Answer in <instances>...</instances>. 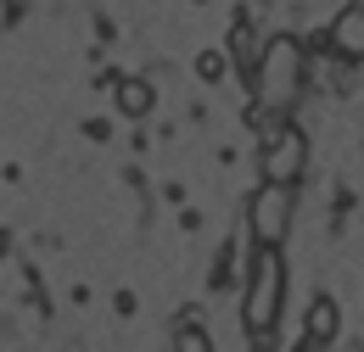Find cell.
Masks as SVG:
<instances>
[{
  "label": "cell",
  "mask_w": 364,
  "mask_h": 352,
  "mask_svg": "<svg viewBox=\"0 0 364 352\" xmlns=\"http://www.w3.org/2000/svg\"><path fill=\"white\" fill-rule=\"evenodd\" d=\"M286 308V263H280V246H258L252 268H247V291H241V324L247 336H269L274 319Z\"/></svg>",
  "instance_id": "cell-1"
},
{
  "label": "cell",
  "mask_w": 364,
  "mask_h": 352,
  "mask_svg": "<svg viewBox=\"0 0 364 352\" xmlns=\"http://www.w3.org/2000/svg\"><path fill=\"white\" fill-rule=\"evenodd\" d=\"M303 67H309V56H303V40H291V34H274L264 45V56H258V67H252V95H258V106H286L297 84H303Z\"/></svg>",
  "instance_id": "cell-2"
},
{
  "label": "cell",
  "mask_w": 364,
  "mask_h": 352,
  "mask_svg": "<svg viewBox=\"0 0 364 352\" xmlns=\"http://www.w3.org/2000/svg\"><path fill=\"white\" fill-rule=\"evenodd\" d=\"M247 229L258 246H280L291 229V185H258L247 202Z\"/></svg>",
  "instance_id": "cell-4"
},
{
  "label": "cell",
  "mask_w": 364,
  "mask_h": 352,
  "mask_svg": "<svg viewBox=\"0 0 364 352\" xmlns=\"http://www.w3.org/2000/svg\"><path fill=\"white\" fill-rule=\"evenodd\" d=\"M85 134H90V140H107L112 129H107V118H90V123H85Z\"/></svg>",
  "instance_id": "cell-10"
},
{
  "label": "cell",
  "mask_w": 364,
  "mask_h": 352,
  "mask_svg": "<svg viewBox=\"0 0 364 352\" xmlns=\"http://www.w3.org/2000/svg\"><path fill=\"white\" fill-rule=\"evenodd\" d=\"M325 40H331V50H336L342 62H364V6H342V11L331 17Z\"/></svg>",
  "instance_id": "cell-5"
},
{
  "label": "cell",
  "mask_w": 364,
  "mask_h": 352,
  "mask_svg": "<svg viewBox=\"0 0 364 352\" xmlns=\"http://www.w3.org/2000/svg\"><path fill=\"white\" fill-rule=\"evenodd\" d=\"M258 168H264V185H297L303 168H309V134L297 129V123L269 129V134H264V157H258Z\"/></svg>",
  "instance_id": "cell-3"
},
{
  "label": "cell",
  "mask_w": 364,
  "mask_h": 352,
  "mask_svg": "<svg viewBox=\"0 0 364 352\" xmlns=\"http://www.w3.org/2000/svg\"><path fill=\"white\" fill-rule=\"evenodd\" d=\"M151 101H157V95H151L146 79H118V112H124V118H146Z\"/></svg>",
  "instance_id": "cell-7"
},
{
  "label": "cell",
  "mask_w": 364,
  "mask_h": 352,
  "mask_svg": "<svg viewBox=\"0 0 364 352\" xmlns=\"http://www.w3.org/2000/svg\"><path fill=\"white\" fill-rule=\"evenodd\" d=\"M174 352H213V336L202 330L196 313H185V319H180V330H174Z\"/></svg>",
  "instance_id": "cell-8"
},
{
  "label": "cell",
  "mask_w": 364,
  "mask_h": 352,
  "mask_svg": "<svg viewBox=\"0 0 364 352\" xmlns=\"http://www.w3.org/2000/svg\"><path fill=\"white\" fill-rule=\"evenodd\" d=\"M225 73H230V56H225V50H202V56H196V79H202V84H219Z\"/></svg>",
  "instance_id": "cell-9"
},
{
  "label": "cell",
  "mask_w": 364,
  "mask_h": 352,
  "mask_svg": "<svg viewBox=\"0 0 364 352\" xmlns=\"http://www.w3.org/2000/svg\"><path fill=\"white\" fill-rule=\"evenodd\" d=\"M6 246H11V235H6V229H0V258H6Z\"/></svg>",
  "instance_id": "cell-11"
},
{
  "label": "cell",
  "mask_w": 364,
  "mask_h": 352,
  "mask_svg": "<svg viewBox=\"0 0 364 352\" xmlns=\"http://www.w3.org/2000/svg\"><path fill=\"white\" fill-rule=\"evenodd\" d=\"M336 330H342V308L331 297H314L309 302V347H331Z\"/></svg>",
  "instance_id": "cell-6"
}]
</instances>
